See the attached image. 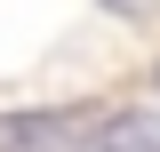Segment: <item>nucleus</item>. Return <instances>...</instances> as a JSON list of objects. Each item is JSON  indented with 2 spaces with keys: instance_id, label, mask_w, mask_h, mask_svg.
<instances>
[{
  "instance_id": "f257e3e1",
  "label": "nucleus",
  "mask_w": 160,
  "mask_h": 152,
  "mask_svg": "<svg viewBox=\"0 0 160 152\" xmlns=\"http://www.w3.org/2000/svg\"><path fill=\"white\" fill-rule=\"evenodd\" d=\"M88 152H160V112H120Z\"/></svg>"
},
{
  "instance_id": "f03ea898",
  "label": "nucleus",
  "mask_w": 160,
  "mask_h": 152,
  "mask_svg": "<svg viewBox=\"0 0 160 152\" xmlns=\"http://www.w3.org/2000/svg\"><path fill=\"white\" fill-rule=\"evenodd\" d=\"M120 8H144V0H120Z\"/></svg>"
}]
</instances>
